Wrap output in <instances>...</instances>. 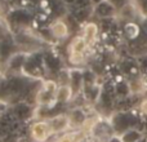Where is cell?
I'll list each match as a JSON object with an SVG mask.
<instances>
[{
    "instance_id": "cell-1",
    "label": "cell",
    "mask_w": 147,
    "mask_h": 142,
    "mask_svg": "<svg viewBox=\"0 0 147 142\" xmlns=\"http://www.w3.org/2000/svg\"><path fill=\"white\" fill-rule=\"evenodd\" d=\"M142 120V115L136 114L132 110L130 111H116L110 118V122H111V125L114 128L116 136H120L125 131L132 129V128H138L140 129Z\"/></svg>"
},
{
    "instance_id": "cell-2",
    "label": "cell",
    "mask_w": 147,
    "mask_h": 142,
    "mask_svg": "<svg viewBox=\"0 0 147 142\" xmlns=\"http://www.w3.org/2000/svg\"><path fill=\"white\" fill-rule=\"evenodd\" d=\"M48 74L44 64V54L38 52H31L27 57V61L23 67L22 75L27 76L34 80H41Z\"/></svg>"
},
{
    "instance_id": "cell-3",
    "label": "cell",
    "mask_w": 147,
    "mask_h": 142,
    "mask_svg": "<svg viewBox=\"0 0 147 142\" xmlns=\"http://www.w3.org/2000/svg\"><path fill=\"white\" fill-rule=\"evenodd\" d=\"M58 89V83L54 80H43L40 83L35 96V103L40 107L54 106L58 102L56 101V93Z\"/></svg>"
},
{
    "instance_id": "cell-4",
    "label": "cell",
    "mask_w": 147,
    "mask_h": 142,
    "mask_svg": "<svg viewBox=\"0 0 147 142\" xmlns=\"http://www.w3.org/2000/svg\"><path fill=\"white\" fill-rule=\"evenodd\" d=\"M89 48V43L81 35H76L69 44V60L72 65H80L85 60V53Z\"/></svg>"
},
{
    "instance_id": "cell-5",
    "label": "cell",
    "mask_w": 147,
    "mask_h": 142,
    "mask_svg": "<svg viewBox=\"0 0 147 142\" xmlns=\"http://www.w3.org/2000/svg\"><path fill=\"white\" fill-rule=\"evenodd\" d=\"M30 136L34 142H48L49 138L53 136V133H52L48 122L43 119L36 120L30 125Z\"/></svg>"
},
{
    "instance_id": "cell-6",
    "label": "cell",
    "mask_w": 147,
    "mask_h": 142,
    "mask_svg": "<svg viewBox=\"0 0 147 142\" xmlns=\"http://www.w3.org/2000/svg\"><path fill=\"white\" fill-rule=\"evenodd\" d=\"M47 122H48L53 135H62V133H66L72 129L69 114H63V112L59 114L58 112V114L51 116L49 119H47Z\"/></svg>"
},
{
    "instance_id": "cell-7",
    "label": "cell",
    "mask_w": 147,
    "mask_h": 142,
    "mask_svg": "<svg viewBox=\"0 0 147 142\" xmlns=\"http://www.w3.org/2000/svg\"><path fill=\"white\" fill-rule=\"evenodd\" d=\"M27 52H22L18 51L8 60V62L5 64V69L10 74V75H22L23 72V67H25V64L27 61L28 57Z\"/></svg>"
},
{
    "instance_id": "cell-8",
    "label": "cell",
    "mask_w": 147,
    "mask_h": 142,
    "mask_svg": "<svg viewBox=\"0 0 147 142\" xmlns=\"http://www.w3.org/2000/svg\"><path fill=\"white\" fill-rule=\"evenodd\" d=\"M12 111L14 114L16 119L20 123H25L35 116V107L30 102H26V101L14 102L12 106Z\"/></svg>"
},
{
    "instance_id": "cell-9",
    "label": "cell",
    "mask_w": 147,
    "mask_h": 142,
    "mask_svg": "<svg viewBox=\"0 0 147 142\" xmlns=\"http://www.w3.org/2000/svg\"><path fill=\"white\" fill-rule=\"evenodd\" d=\"M49 31H51V35L53 39H56V40H65V39H67L70 36L71 27H70L69 22H66L62 17H59L49 25Z\"/></svg>"
},
{
    "instance_id": "cell-10",
    "label": "cell",
    "mask_w": 147,
    "mask_h": 142,
    "mask_svg": "<svg viewBox=\"0 0 147 142\" xmlns=\"http://www.w3.org/2000/svg\"><path fill=\"white\" fill-rule=\"evenodd\" d=\"M117 8L109 0H103L93 7V14L99 20H110L117 16Z\"/></svg>"
},
{
    "instance_id": "cell-11",
    "label": "cell",
    "mask_w": 147,
    "mask_h": 142,
    "mask_svg": "<svg viewBox=\"0 0 147 142\" xmlns=\"http://www.w3.org/2000/svg\"><path fill=\"white\" fill-rule=\"evenodd\" d=\"M32 17H31V13L26 9H16L13 12L9 13L8 16V21L12 26H17L18 30H22L26 26H28V23L31 22Z\"/></svg>"
},
{
    "instance_id": "cell-12",
    "label": "cell",
    "mask_w": 147,
    "mask_h": 142,
    "mask_svg": "<svg viewBox=\"0 0 147 142\" xmlns=\"http://www.w3.org/2000/svg\"><path fill=\"white\" fill-rule=\"evenodd\" d=\"M16 52H18V49H17V44H16L14 39L8 38V36H4V38L0 39V62L7 64L8 60Z\"/></svg>"
},
{
    "instance_id": "cell-13",
    "label": "cell",
    "mask_w": 147,
    "mask_h": 142,
    "mask_svg": "<svg viewBox=\"0 0 147 142\" xmlns=\"http://www.w3.org/2000/svg\"><path fill=\"white\" fill-rule=\"evenodd\" d=\"M69 118H70V122H71L72 129H84L86 122H88V116H86L85 111L79 106L70 110Z\"/></svg>"
},
{
    "instance_id": "cell-14",
    "label": "cell",
    "mask_w": 147,
    "mask_h": 142,
    "mask_svg": "<svg viewBox=\"0 0 147 142\" xmlns=\"http://www.w3.org/2000/svg\"><path fill=\"white\" fill-rule=\"evenodd\" d=\"M44 64H45V69L48 72L57 74V75H58L59 71L63 69L61 57L57 53H53V52H48V53L44 54Z\"/></svg>"
},
{
    "instance_id": "cell-15",
    "label": "cell",
    "mask_w": 147,
    "mask_h": 142,
    "mask_svg": "<svg viewBox=\"0 0 147 142\" xmlns=\"http://www.w3.org/2000/svg\"><path fill=\"white\" fill-rule=\"evenodd\" d=\"M85 138V131L84 129H71L66 133L57 135L53 142H83Z\"/></svg>"
},
{
    "instance_id": "cell-16",
    "label": "cell",
    "mask_w": 147,
    "mask_h": 142,
    "mask_svg": "<svg viewBox=\"0 0 147 142\" xmlns=\"http://www.w3.org/2000/svg\"><path fill=\"white\" fill-rule=\"evenodd\" d=\"M70 87L74 89L75 96L80 92H83L84 88V75H83V70L80 69H70Z\"/></svg>"
},
{
    "instance_id": "cell-17",
    "label": "cell",
    "mask_w": 147,
    "mask_h": 142,
    "mask_svg": "<svg viewBox=\"0 0 147 142\" xmlns=\"http://www.w3.org/2000/svg\"><path fill=\"white\" fill-rule=\"evenodd\" d=\"M98 34H99V27L96 22L88 21L86 23H84V25L81 26V36H84L85 40L88 41L89 44H92L98 38Z\"/></svg>"
},
{
    "instance_id": "cell-18",
    "label": "cell",
    "mask_w": 147,
    "mask_h": 142,
    "mask_svg": "<svg viewBox=\"0 0 147 142\" xmlns=\"http://www.w3.org/2000/svg\"><path fill=\"white\" fill-rule=\"evenodd\" d=\"M74 97H75V92L69 84L58 85V89H57L56 93V101L58 103H69Z\"/></svg>"
},
{
    "instance_id": "cell-19",
    "label": "cell",
    "mask_w": 147,
    "mask_h": 142,
    "mask_svg": "<svg viewBox=\"0 0 147 142\" xmlns=\"http://www.w3.org/2000/svg\"><path fill=\"white\" fill-rule=\"evenodd\" d=\"M141 34H142V28L136 22H127L123 27V35L130 41L138 39Z\"/></svg>"
},
{
    "instance_id": "cell-20",
    "label": "cell",
    "mask_w": 147,
    "mask_h": 142,
    "mask_svg": "<svg viewBox=\"0 0 147 142\" xmlns=\"http://www.w3.org/2000/svg\"><path fill=\"white\" fill-rule=\"evenodd\" d=\"M119 138L121 142H140L145 138V133L138 128H132V129H128L124 133H121Z\"/></svg>"
},
{
    "instance_id": "cell-21",
    "label": "cell",
    "mask_w": 147,
    "mask_h": 142,
    "mask_svg": "<svg viewBox=\"0 0 147 142\" xmlns=\"http://www.w3.org/2000/svg\"><path fill=\"white\" fill-rule=\"evenodd\" d=\"M138 110H140V114L142 116L147 118V98H143L142 101L138 103Z\"/></svg>"
},
{
    "instance_id": "cell-22",
    "label": "cell",
    "mask_w": 147,
    "mask_h": 142,
    "mask_svg": "<svg viewBox=\"0 0 147 142\" xmlns=\"http://www.w3.org/2000/svg\"><path fill=\"white\" fill-rule=\"evenodd\" d=\"M63 1V4H66V5H74L78 0H62Z\"/></svg>"
},
{
    "instance_id": "cell-23",
    "label": "cell",
    "mask_w": 147,
    "mask_h": 142,
    "mask_svg": "<svg viewBox=\"0 0 147 142\" xmlns=\"http://www.w3.org/2000/svg\"><path fill=\"white\" fill-rule=\"evenodd\" d=\"M0 76H3V75H1V69H0Z\"/></svg>"
},
{
    "instance_id": "cell-24",
    "label": "cell",
    "mask_w": 147,
    "mask_h": 142,
    "mask_svg": "<svg viewBox=\"0 0 147 142\" xmlns=\"http://www.w3.org/2000/svg\"><path fill=\"white\" fill-rule=\"evenodd\" d=\"M0 142H3V140H0Z\"/></svg>"
},
{
    "instance_id": "cell-25",
    "label": "cell",
    "mask_w": 147,
    "mask_h": 142,
    "mask_svg": "<svg viewBox=\"0 0 147 142\" xmlns=\"http://www.w3.org/2000/svg\"><path fill=\"white\" fill-rule=\"evenodd\" d=\"M145 76H147V74H146V75H145Z\"/></svg>"
},
{
    "instance_id": "cell-26",
    "label": "cell",
    "mask_w": 147,
    "mask_h": 142,
    "mask_svg": "<svg viewBox=\"0 0 147 142\" xmlns=\"http://www.w3.org/2000/svg\"><path fill=\"white\" fill-rule=\"evenodd\" d=\"M32 142H34V141H32Z\"/></svg>"
}]
</instances>
